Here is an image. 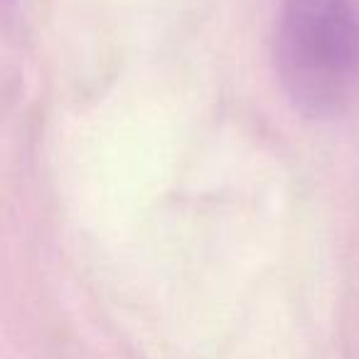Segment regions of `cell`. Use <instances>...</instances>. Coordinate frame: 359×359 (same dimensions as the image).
Segmentation results:
<instances>
[{"label": "cell", "mask_w": 359, "mask_h": 359, "mask_svg": "<svg viewBox=\"0 0 359 359\" xmlns=\"http://www.w3.org/2000/svg\"><path fill=\"white\" fill-rule=\"evenodd\" d=\"M276 67L303 116L347 111L359 94V20L349 0H288L276 32Z\"/></svg>", "instance_id": "cell-1"}]
</instances>
